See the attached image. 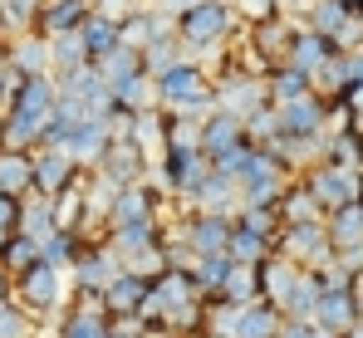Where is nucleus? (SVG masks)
<instances>
[{
    "label": "nucleus",
    "mask_w": 363,
    "mask_h": 338,
    "mask_svg": "<svg viewBox=\"0 0 363 338\" xmlns=\"http://www.w3.org/2000/svg\"><path fill=\"white\" fill-rule=\"evenodd\" d=\"M314 5H319V0H275V10H280L285 20H295V25H304V15H309Z\"/></svg>",
    "instance_id": "obj_50"
},
{
    "label": "nucleus",
    "mask_w": 363,
    "mask_h": 338,
    "mask_svg": "<svg viewBox=\"0 0 363 338\" xmlns=\"http://www.w3.org/2000/svg\"><path fill=\"white\" fill-rule=\"evenodd\" d=\"M172 30H177V20H172V15H162L157 5H143V0H138V5L118 20V40H123V45H133V50H143L147 40L172 35Z\"/></svg>",
    "instance_id": "obj_20"
},
{
    "label": "nucleus",
    "mask_w": 363,
    "mask_h": 338,
    "mask_svg": "<svg viewBox=\"0 0 363 338\" xmlns=\"http://www.w3.org/2000/svg\"><path fill=\"white\" fill-rule=\"evenodd\" d=\"M324 235H329L334 250H344V245H363V201H349V206L324 211Z\"/></svg>",
    "instance_id": "obj_28"
},
{
    "label": "nucleus",
    "mask_w": 363,
    "mask_h": 338,
    "mask_svg": "<svg viewBox=\"0 0 363 338\" xmlns=\"http://www.w3.org/2000/svg\"><path fill=\"white\" fill-rule=\"evenodd\" d=\"M359 171H363V162H359Z\"/></svg>",
    "instance_id": "obj_59"
},
{
    "label": "nucleus",
    "mask_w": 363,
    "mask_h": 338,
    "mask_svg": "<svg viewBox=\"0 0 363 338\" xmlns=\"http://www.w3.org/2000/svg\"><path fill=\"white\" fill-rule=\"evenodd\" d=\"M339 338H363V319H359V324H349V329H344Z\"/></svg>",
    "instance_id": "obj_54"
},
{
    "label": "nucleus",
    "mask_w": 363,
    "mask_h": 338,
    "mask_svg": "<svg viewBox=\"0 0 363 338\" xmlns=\"http://www.w3.org/2000/svg\"><path fill=\"white\" fill-rule=\"evenodd\" d=\"M5 59H10V69H15L20 79H30V74H50V40L35 35V30H20V35L5 40Z\"/></svg>",
    "instance_id": "obj_21"
},
{
    "label": "nucleus",
    "mask_w": 363,
    "mask_h": 338,
    "mask_svg": "<svg viewBox=\"0 0 363 338\" xmlns=\"http://www.w3.org/2000/svg\"><path fill=\"white\" fill-rule=\"evenodd\" d=\"M133 5H138V0H89V10H94V15H108V20H123Z\"/></svg>",
    "instance_id": "obj_49"
},
{
    "label": "nucleus",
    "mask_w": 363,
    "mask_h": 338,
    "mask_svg": "<svg viewBox=\"0 0 363 338\" xmlns=\"http://www.w3.org/2000/svg\"><path fill=\"white\" fill-rule=\"evenodd\" d=\"M20 230V201L15 196H0V240Z\"/></svg>",
    "instance_id": "obj_48"
},
{
    "label": "nucleus",
    "mask_w": 363,
    "mask_h": 338,
    "mask_svg": "<svg viewBox=\"0 0 363 338\" xmlns=\"http://www.w3.org/2000/svg\"><path fill=\"white\" fill-rule=\"evenodd\" d=\"M329 338H339L349 324H359V304H354V280H339V284H324L319 299H314V314H309Z\"/></svg>",
    "instance_id": "obj_13"
},
{
    "label": "nucleus",
    "mask_w": 363,
    "mask_h": 338,
    "mask_svg": "<svg viewBox=\"0 0 363 338\" xmlns=\"http://www.w3.org/2000/svg\"><path fill=\"white\" fill-rule=\"evenodd\" d=\"M334 55H339V45H334V40H324V35H314V30H304V25H300V30H295V40H290L285 64L314 79V74H319V69H324Z\"/></svg>",
    "instance_id": "obj_23"
},
{
    "label": "nucleus",
    "mask_w": 363,
    "mask_h": 338,
    "mask_svg": "<svg viewBox=\"0 0 363 338\" xmlns=\"http://www.w3.org/2000/svg\"><path fill=\"white\" fill-rule=\"evenodd\" d=\"M79 250H84V235H74V230H50L40 240V260L45 265H60V270H69L79 260Z\"/></svg>",
    "instance_id": "obj_37"
},
{
    "label": "nucleus",
    "mask_w": 363,
    "mask_h": 338,
    "mask_svg": "<svg viewBox=\"0 0 363 338\" xmlns=\"http://www.w3.org/2000/svg\"><path fill=\"white\" fill-rule=\"evenodd\" d=\"M79 64H89L79 35H74V30H69V35H55V40H50V74H69V69H79Z\"/></svg>",
    "instance_id": "obj_41"
},
{
    "label": "nucleus",
    "mask_w": 363,
    "mask_h": 338,
    "mask_svg": "<svg viewBox=\"0 0 363 338\" xmlns=\"http://www.w3.org/2000/svg\"><path fill=\"white\" fill-rule=\"evenodd\" d=\"M138 69H143V59H138V50H133V45H118L113 55H108L104 64H99L104 84H108V79H123V74H138Z\"/></svg>",
    "instance_id": "obj_44"
},
{
    "label": "nucleus",
    "mask_w": 363,
    "mask_h": 338,
    "mask_svg": "<svg viewBox=\"0 0 363 338\" xmlns=\"http://www.w3.org/2000/svg\"><path fill=\"white\" fill-rule=\"evenodd\" d=\"M84 15H89V0H45L30 30H35V35H45V40H55V35L79 30V25H84Z\"/></svg>",
    "instance_id": "obj_25"
},
{
    "label": "nucleus",
    "mask_w": 363,
    "mask_h": 338,
    "mask_svg": "<svg viewBox=\"0 0 363 338\" xmlns=\"http://www.w3.org/2000/svg\"><path fill=\"white\" fill-rule=\"evenodd\" d=\"M245 25L236 20L231 0H196L191 10L177 15V45H182V59L201 64V69H216L226 59V45L241 35Z\"/></svg>",
    "instance_id": "obj_2"
},
{
    "label": "nucleus",
    "mask_w": 363,
    "mask_h": 338,
    "mask_svg": "<svg viewBox=\"0 0 363 338\" xmlns=\"http://www.w3.org/2000/svg\"><path fill=\"white\" fill-rule=\"evenodd\" d=\"M35 191V162L30 147H0V196H30Z\"/></svg>",
    "instance_id": "obj_26"
},
{
    "label": "nucleus",
    "mask_w": 363,
    "mask_h": 338,
    "mask_svg": "<svg viewBox=\"0 0 363 338\" xmlns=\"http://www.w3.org/2000/svg\"><path fill=\"white\" fill-rule=\"evenodd\" d=\"M30 162H35V191L40 196H60L64 186H74L79 171H84V167H74L60 147H30Z\"/></svg>",
    "instance_id": "obj_18"
},
{
    "label": "nucleus",
    "mask_w": 363,
    "mask_h": 338,
    "mask_svg": "<svg viewBox=\"0 0 363 338\" xmlns=\"http://www.w3.org/2000/svg\"><path fill=\"white\" fill-rule=\"evenodd\" d=\"M0 304H10V275L0 270Z\"/></svg>",
    "instance_id": "obj_53"
},
{
    "label": "nucleus",
    "mask_w": 363,
    "mask_h": 338,
    "mask_svg": "<svg viewBox=\"0 0 363 338\" xmlns=\"http://www.w3.org/2000/svg\"><path fill=\"white\" fill-rule=\"evenodd\" d=\"M152 103L162 113H182V118H206L216 113V98H211V69L191 64V59H177L172 69L152 74Z\"/></svg>",
    "instance_id": "obj_3"
},
{
    "label": "nucleus",
    "mask_w": 363,
    "mask_h": 338,
    "mask_svg": "<svg viewBox=\"0 0 363 338\" xmlns=\"http://www.w3.org/2000/svg\"><path fill=\"white\" fill-rule=\"evenodd\" d=\"M118 255L104 245V240H84V250H79V260L69 265V289H74V299H104V289H108V280L118 275Z\"/></svg>",
    "instance_id": "obj_9"
},
{
    "label": "nucleus",
    "mask_w": 363,
    "mask_h": 338,
    "mask_svg": "<svg viewBox=\"0 0 363 338\" xmlns=\"http://www.w3.org/2000/svg\"><path fill=\"white\" fill-rule=\"evenodd\" d=\"M182 206H186V211H211V216H236V211H241V191H236V181H231L226 171L206 167L201 181L182 196Z\"/></svg>",
    "instance_id": "obj_12"
},
{
    "label": "nucleus",
    "mask_w": 363,
    "mask_h": 338,
    "mask_svg": "<svg viewBox=\"0 0 363 338\" xmlns=\"http://www.w3.org/2000/svg\"><path fill=\"white\" fill-rule=\"evenodd\" d=\"M354 304H359V319H363V280H354Z\"/></svg>",
    "instance_id": "obj_55"
},
{
    "label": "nucleus",
    "mask_w": 363,
    "mask_h": 338,
    "mask_svg": "<svg viewBox=\"0 0 363 338\" xmlns=\"http://www.w3.org/2000/svg\"><path fill=\"white\" fill-rule=\"evenodd\" d=\"M275 250V240L270 235H260V230H250V225H241L236 216H231V235H226V255L236 260V265H260L265 255Z\"/></svg>",
    "instance_id": "obj_30"
},
{
    "label": "nucleus",
    "mask_w": 363,
    "mask_h": 338,
    "mask_svg": "<svg viewBox=\"0 0 363 338\" xmlns=\"http://www.w3.org/2000/svg\"><path fill=\"white\" fill-rule=\"evenodd\" d=\"M241 128H245V142H255V147L275 142V133H280V118H275V103H265V108H255L250 118H241Z\"/></svg>",
    "instance_id": "obj_42"
},
{
    "label": "nucleus",
    "mask_w": 363,
    "mask_h": 338,
    "mask_svg": "<svg viewBox=\"0 0 363 338\" xmlns=\"http://www.w3.org/2000/svg\"><path fill=\"white\" fill-rule=\"evenodd\" d=\"M319 289H324V280H319V270H300V280H295V289H290V299H285V319H309L314 314V299H319Z\"/></svg>",
    "instance_id": "obj_38"
},
{
    "label": "nucleus",
    "mask_w": 363,
    "mask_h": 338,
    "mask_svg": "<svg viewBox=\"0 0 363 338\" xmlns=\"http://www.w3.org/2000/svg\"><path fill=\"white\" fill-rule=\"evenodd\" d=\"M349 20H354V15H349L339 0H319V5L304 15V30H314V35H324V40H339Z\"/></svg>",
    "instance_id": "obj_36"
},
{
    "label": "nucleus",
    "mask_w": 363,
    "mask_h": 338,
    "mask_svg": "<svg viewBox=\"0 0 363 338\" xmlns=\"http://www.w3.org/2000/svg\"><path fill=\"white\" fill-rule=\"evenodd\" d=\"M236 221L250 225V230H260V235H270V240H275V230H280L275 206H241V211H236Z\"/></svg>",
    "instance_id": "obj_45"
},
{
    "label": "nucleus",
    "mask_w": 363,
    "mask_h": 338,
    "mask_svg": "<svg viewBox=\"0 0 363 338\" xmlns=\"http://www.w3.org/2000/svg\"><path fill=\"white\" fill-rule=\"evenodd\" d=\"M10 299H15V304H20L40 329H50V324L60 319V309L74 299V289H69V270L35 260L25 275H15V280H10Z\"/></svg>",
    "instance_id": "obj_4"
},
{
    "label": "nucleus",
    "mask_w": 363,
    "mask_h": 338,
    "mask_svg": "<svg viewBox=\"0 0 363 338\" xmlns=\"http://www.w3.org/2000/svg\"><path fill=\"white\" fill-rule=\"evenodd\" d=\"M40 334H45V329H40V324L15 304V299H10V304H0V338H40Z\"/></svg>",
    "instance_id": "obj_43"
},
{
    "label": "nucleus",
    "mask_w": 363,
    "mask_h": 338,
    "mask_svg": "<svg viewBox=\"0 0 363 338\" xmlns=\"http://www.w3.org/2000/svg\"><path fill=\"white\" fill-rule=\"evenodd\" d=\"M211 98H216V113H231V118H250L255 108L270 103L260 74H241V69H226V64L211 74Z\"/></svg>",
    "instance_id": "obj_7"
},
{
    "label": "nucleus",
    "mask_w": 363,
    "mask_h": 338,
    "mask_svg": "<svg viewBox=\"0 0 363 338\" xmlns=\"http://www.w3.org/2000/svg\"><path fill=\"white\" fill-rule=\"evenodd\" d=\"M275 118H280V137H324L329 133L324 94H304L295 103H275Z\"/></svg>",
    "instance_id": "obj_14"
},
{
    "label": "nucleus",
    "mask_w": 363,
    "mask_h": 338,
    "mask_svg": "<svg viewBox=\"0 0 363 338\" xmlns=\"http://www.w3.org/2000/svg\"><path fill=\"white\" fill-rule=\"evenodd\" d=\"M275 338H329L314 319H280V329H275Z\"/></svg>",
    "instance_id": "obj_47"
},
{
    "label": "nucleus",
    "mask_w": 363,
    "mask_h": 338,
    "mask_svg": "<svg viewBox=\"0 0 363 338\" xmlns=\"http://www.w3.org/2000/svg\"><path fill=\"white\" fill-rule=\"evenodd\" d=\"M290 171L285 162L270 152V147H250L245 162L236 167V191H241V206H275L280 191H285Z\"/></svg>",
    "instance_id": "obj_6"
},
{
    "label": "nucleus",
    "mask_w": 363,
    "mask_h": 338,
    "mask_svg": "<svg viewBox=\"0 0 363 338\" xmlns=\"http://www.w3.org/2000/svg\"><path fill=\"white\" fill-rule=\"evenodd\" d=\"M275 255L295 260L300 270H324V265H334V245H329V235H324V221L280 225V230H275Z\"/></svg>",
    "instance_id": "obj_8"
},
{
    "label": "nucleus",
    "mask_w": 363,
    "mask_h": 338,
    "mask_svg": "<svg viewBox=\"0 0 363 338\" xmlns=\"http://www.w3.org/2000/svg\"><path fill=\"white\" fill-rule=\"evenodd\" d=\"M152 5H157V10H162V15H172V20H177L182 10H191V5H196V0H152Z\"/></svg>",
    "instance_id": "obj_52"
},
{
    "label": "nucleus",
    "mask_w": 363,
    "mask_h": 338,
    "mask_svg": "<svg viewBox=\"0 0 363 338\" xmlns=\"http://www.w3.org/2000/svg\"><path fill=\"white\" fill-rule=\"evenodd\" d=\"M15 79H20V74L10 69V59H5V40H0V103H5V94L15 89Z\"/></svg>",
    "instance_id": "obj_51"
},
{
    "label": "nucleus",
    "mask_w": 363,
    "mask_h": 338,
    "mask_svg": "<svg viewBox=\"0 0 363 338\" xmlns=\"http://www.w3.org/2000/svg\"><path fill=\"white\" fill-rule=\"evenodd\" d=\"M0 147H5V128H0Z\"/></svg>",
    "instance_id": "obj_57"
},
{
    "label": "nucleus",
    "mask_w": 363,
    "mask_h": 338,
    "mask_svg": "<svg viewBox=\"0 0 363 338\" xmlns=\"http://www.w3.org/2000/svg\"><path fill=\"white\" fill-rule=\"evenodd\" d=\"M280 309L275 304H245L241 314H236V329H231V338H275V329H280Z\"/></svg>",
    "instance_id": "obj_31"
},
{
    "label": "nucleus",
    "mask_w": 363,
    "mask_h": 338,
    "mask_svg": "<svg viewBox=\"0 0 363 338\" xmlns=\"http://www.w3.org/2000/svg\"><path fill=\"white\" fill-rule=\"evenodd\" d=\"M221 304H255L260 299V289H255V265H231V275H226V284H221V294H216Z\"/></svg>",
    "instance_id": "obj_40"
},
{
    "label": "nucleus",
    "mask_w": 363,
    "mask_h": 338,
    "mask_svg": "<svg viewBox=\"0 0 363 338\" xmlns=\"http://www.w3.org/2000/svg\"><path fill=\"white\" fill-rule=\"evenodd\" d=\"M147 167H152V157L133 137H108V147H104V157H99L94 171L104 181H113V186H138V181H147Z\"/></svg>",
    "instance_id": "obj_11"
},
{
    "label": "nucleus",
    "mask_w": 363,
    "mask_h": 338,
    "mask_svg": "<svg viewBox=\"0 0 363 338\" xmlns=\"http://www.w3.org/2000/svg\"><path fill=\"white\" fill-rule=\"evenodd\" d=\"M147 280L152 275H138V270H118L108 289H104V309H108V319H138V309H143V299H147Z\"/></svg>",
    "instance_id": "obj_19"
},
{
    "label": "nucleus",
    "mask_w": 363,
    "mask_h": 338,
    "mask_svg": "<svg viewBox=\"0 0 363 338\" xmlns=\"http://www.w3.org/2000/svg\"><path fill=\"white\" fill-rule=\"evenodd\" d=\"M265 94H270V103H295L304 94H314V79L300 74V69H290V64H280V69L265 74Z\"/></svg>",
    "instance_id": "obj_33"
},
{
    "label": "nucleus",
    "mask_w": 363,
    "mask_h": 338,
    "mask_svg": "<svg viewBox=\"0 0 363 338\" xmlns=\"http://www.w3.org/2000/svg\"><path fill=\"white\" fill-rule=\"evenodd\" d=\"M231 10H236V20H241V25H255V20L280 15V10H275V0H231Z\"/></svg>",
    "instance_id": "obj_46"
},
{
    "label": "nucleus",
    "mask_w": 363,
    "mask_h": 338,
    "mask_svg": "<svg viewBox=\"0 0 363 338\" xmlns=\"http://www.w3.org/2000/svg\"><path fill=\"white\" fill-rule=\"evenodd\" d=\"M60 113V89L55 74H30L15 79V89L0 103V128H5V147H40V133L50 128V118Z\"/></svg>",
    "instance_id": "obj_1"
},
{
    "label": "nucleus",
    "mask_w": 363,
    "mask_h": 338,
    "mask_svg": "<svg viewBox=\"0 0 363 338\" xmlns=\"http://www.w3.org/2000/svg\"><path fill=\"white\" fill-rule=\"evenodd\" d=\"M138 59H143V74H162V69H172V64L182 59L177 30H172V35H157V40H147V45L138 50Z\"/></svg>",
    "instance_id": "obj_39"
},
{
    "label": "nucleus",
    "mask_w": 363,
    "mask_h": 338,
    "mask_svg": "<svg viewBox=\"0 0 363 338\" xmlns=\"http://www.w3.org/2000/svg\"><path fill=\"white\" fill-rule=\"evenodd\" d=\"M128 137L147 152V157H157L162 152V142H167V113L162 108H143L133 113V128H128Z\"/></svg>",
    "instance_id": "obj_32"
},
{
    "label": "nucleus",
    "mask_w": 363,
    "mask_h": 338,
    "mask_svg": "<svg viewBox=\"0 0 363 338\" xmlns=\"http://www.w3.org/2000/svg\"><path fill=\"white\" fill-rule=\"evenodd\" d=\"M300 181L309 186V196L319 201V211H334V206L363 201V171H354V167H329V162H314V167L300 171Z\"/></svg>",
    "instance_id": "obj_10"
},
{
    "label": "nucleus",
    "mask_w": 363,
    "mask_h": 338,
    "mask_svg": "<svg viewBox=\"0 0 363 338\" xmlns=\"http://www.w3.org/2000/svg\"><path fill=\"white\" fill-rule=\"evenodd\" d=\"M40 338H50V334H40Z\"/></svg>",
    "instance_id": "obj_58"
},
{
    "label": "nucleus",
    "mask_w": 363,
    "mask_h": 338,
    "mask_svg": "<svg viewBox=\"0 0 363 338\" xmlns=\"http://www.w3.org/2000/svg\"><path fill=\"white\" fill-rule=\"evenodd\" d=\"M339 5H344L349 15H359V10H363V0H339Z\"/></svg>",
    "instance_id": "obj_56"
},
{
    "label": "nucleus",
    "mask_w": 363,
    "mask_h": 338,
    "mask_svg": "<svg viewBox=\"0 0 363 338\" xmlns=\"http://www.w3.org/2000/svg\"><path fill=\"white\" fill-rule=\"evenodd\" d=\"M295 280H300V265H295V260H285V255H275V250L255 265V289H260V304L285 309V299H290Z\"/></svg>",
    "instance_id": "obj_17"
},
{
    "label": "nucleus",
    "mask_w": 363,
    "mask_h": 338,
    "mask_svg": "<svg viewBox=\"0 0 363 338\" xmlns=\"http://www.w3.org/2000/svg\"><path fill=\"white\" fill-rule=\"evenodd\" d=\"M108 309L94 299H69L60 309V319L50 324V338H104L108 334Z\"/></svg>",
    "instance_id": "obj_15"
},
{
    "label": "nucleus",
    "mask_w": 363,
    "mask_h": 338,
    "mask_svg": "<svg viewBox=\"0 0 363 338\" xmlns=\"http://www.w3.org/2000/svg\"><path fill=\"white\" fill-rule=\"evenodd\" d=\"M74 35H79V45H84V59H89V64H104V59L123 45V40H118V20L94 15V10L84 15V25H79Z\"/></svg>",
    "instance_id": "obj_24"
},
{
    "label": "nucleus",
    "mask_w": 363,
    "mask_h": 338,
    "mask_svg": "<svg viewBox=\"0 0 363 338\" xmlns=\"http://www.w3.org/2000/svg\"><path fill=\"white\" fill-rule=\"evenodd\" d=\"M40 260V240H30L25 230H15V235H5L0 240V270L15 280V275H25L30 265Z\"/></svg>",
    "instance_id": "obj_34"
},
{
    "label": "nucleus",
    "mask_w": 363,
    "mask_h": 338,
    "mask_svg": "<svg viewBox=\"0 0 363 338\" xmlns=\"http://www.w3.org/2000/svg\"><path fill=\"white\" fill-rule=\"evenodd\" d=\"M20 230H25L30 240H45V235L55 230V206H50V196H40V191L20 196Z\"/></svg>",
    "instance_id": "obj_35"
},
{
    "label": "nucleus",
    "mask_w": 363,
    "mask_h": 338,
    "mask_svg": "<svg viewBox=\"0 0 363 338\" xmlns=\"http://www.w3.org/2000/svg\"><path fill=\"white\" fill-rule=\"evenodd\" d=\"M295 20H285V15H270V20H255V25H245V40H250V50L265 59V69H280L285 55H290V40H295Z\"/></svg>",
    "instance_id": "obj_16"
},
{
    "label": "nucleus",
    "mask_w": 363,
    "mask_h": 338,
    "mask_svg": "<svg viewBox=\"0 0 363 338\" xmlns=\"http://www.w3.org/2000/svg\"><path fill=\"white\" fill-rule=\"evenodd\" d=\"M241 142H245L241 118H231V113H206V118H201V137H196V147L206 152V162H216L221 152H231V147H241Z\"/></svg>",
    "instance_id": "obj_22"
},
{
    "label": "nucleus",
    "mask_w": 363,
    "mask_h": 338,
    "mask_svg": "<svg viewBox=\"0 0 363 338\" xmlns=\"http://www.w3.org/2000/svg\"><path fill=\"white\" fill-rule=\"evenodd\" d=\"M211 167L206 162V152L201 147H182V142H167L157 157H152V167H147V186H157L162 196H172L182 201L196 181H201V171Z\"/></svg>",
    "instance_id": "obj_5"
},
{
    "label": "nucleus",
    "mask_w": 363,
    "mask_h": 338,
    "mask_svg": "<svg viewBox=\"0 0 363 338\" xmlns=\"http://www.w3.org/2000/svg\"><path fill=\"white\" fill-rule=\"evenodd\" d=\"M275 216H280V225L324 221V211H319V201L309 196V186H304L300 176H290V181H285V191H280V201H275Z\"/></svg>",
    "instance_id": "obj_27"
},
{
    "label": "nucleus",
    "mask_w": 363,
    "mask_h": 338,
    "mask_svg": "<svg viewBox=\"0 0 363 338\" xmlns=\"http://www.w3.org/2000/svg\"><path fill=\"white\" fill-rule=\"evenodd\" d=\"M108 98H113V108L123 113H143V108H157L152 103V74H123V79H108Z\"/></svg>",
    "instance_id": "obj_29"
}]
</instances>
